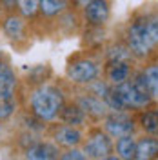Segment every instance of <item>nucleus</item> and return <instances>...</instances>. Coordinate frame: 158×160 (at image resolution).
I'll use <instances>...</instances> for the list:
<instances>
[{
	"label": "nucleus",
	"instance_id": "nucleus-1",
	"mask_svg": "<svg viewBox=\"0 0 158 160\" xmlns=\"http://www.w3.org/2000/svg\"><path fill=\"white\" fill-rule=\"evenodd\" d=\"M127 42L131 53H135L136 57H146L158 42V18H136L127 29Z\"/></svg>",
	"mask_w": 158,
	"mask_h": 160
},
{
	"label": "nucleus",
	"instance_id": "nucleus-2",
	"mask_svg": "<svg viewBox=\"0 0 158 160\" xmlns=\"http://www.w3.org/2000/svg\"><path fill=\"white\" fill-rule=\"evenodd\" d=\"M62 93L60 89L53 88V86H42L33 93L31 97V106L35 115L42 120H51L58 115V111L62 109Z\"/></svg>",
	"mask_w": 158,
	"mask_h": 160
},
{
	"label": "nucleus",
	"instance_id": "nucleus-3",
	"mask_svg": "<svg viewBox=\"0 0 158 160\" xmlns=\"http://www.w3.org/2000/svg\"><path fill=\"white\" fill-rule=\"evenodd\" d=\"M115 91H116L118 98L122 100L124 108H144V106L149 104V98H151L142 75H138L136 78L131 80V82L118 84L115 88Z\"/></svg>",
	"mask_w": 158,
	"mask_h": 160
},
{
	"label": "nucleus",
	"instance_id": "nucleus-4",
	"mask_svg": "<svg viewBox=\"0 0 158 160\" xmlns=\"http://www.w3.org/2000/svg\"><path fill=\"white\" fill-rule=\"evenodd\" d=\"M96 73H98L96 64H95L93 60H87V58L73 62V64L69 66V69H67L69 78L75 80V82H80V84H84V82H91V80L96 77Z\"/></svg>",
	"mask_w": 158,
	"mask_h": 160
},
{
	"label": "nucleus",
	"instance_id": "nucleus-5",
	"mask_svg": "<svg viewBox=\"0 0 158 160\" xmlns=\"http://www.w3.org/2000/svg\"><path fill=\"white\" fill-rule=\"evenodd\" d=\"M86 153L93 158H106L107 153H111V140L107 135H104L102 131L93 133L89 140L86 142Z\"/></svg>",
	"mask_w": 158,
	"mask_h": 160
},
{
	"label": "nucleus",
	"instance_id": "nucleus-6",
	"mask_svg": "<svg viewBox=\"0 0 158 160\" xmlns=\"http://www.w3.org/2000/svg\"><path fill=\"white\" fill-rule=\"evenodd\" d=\"M106 129L109 131V135L122 138V137H131L135 126H133V120L124 115H111L106 118Z\"/></svg>",
	"mask_w": 158,
	"mask_h": 160
},
{
	"label": "nucleus",
	"instance_id": "nucleus-7",
	"mask_svg": "<svg viewBox=\"0 0 158 160\" xmlns=\"http://www.w3.org/2000/svg\"><path fill=\"white\" fill-rule=\"evenodd\" d=\"M26 158L27 160H57L58 158V149L51 144L40 142L31 146L29 149L26 151Z\"/></svg>",
	"mask_w": 158,
	"mask_h": 160
},
{
	"label": "nucleus",
	"instance_id": "nucleus-8",
	"mask_svg": "<svg viewBox=\"0 0 158 160\" xmlns=\"http://www.w3.org/2000/svg\"><path fill=\"white\" fill-rule=\"evenodd\" d=\"M86 17L93 24H104L109 17V6L106 0H91L86 8Z\"/></svg>",
	"mask_w": 158,
	"mask_h": 160
},
{
	"label": "nucleus",
	"instance_id": "nucleus-9",
	"mask_svg": "<svg viewBox=\"0 0 158 160\" xmlns=\"http://www.w3.org/2000/svg\"><path fill=\"white\" fill-rule=\"evenodd\" d=\"M15 111V88L0 84V120L7 118Z\"/></svg>",
	"mask_w": 158,
	"mask_h": 160
},
{
	"label": "nucleus",
	"instance_id": "nucleus-10",
	"mask_svg": "<svg viewBox=\"0 0 158 160\" xmlns=\"http://www.w3.org/2000/svg\"><path fill=\"white\" fill-rule=\"evenodd\" d=\"M158 155V138H144L136 144V160H151Z\"/></svg>",
	"mask_w": 158,
	"mask_h": 160
},
{
	"label": "nucleus",
	"instance_id": "nucleus-11",
	"mask_svg": "<svg viewBox=\"0 0 158 160\" xmlns=\"http://www.w3.org/2000/svg\"><path fill=\"white\" fill-rule=\"evenodd\" d=\"M129 77V66L127 62H111L107 68V78L113 82V84H122L126 82Z\"/></svg>",
	"mask_w": 158,
	"mask_h": 160
},
{
	"label": "nucleus",
	"instance_id": "nucleus-12",
	"mask_svg": "<svg viewBox=\"0 0 158 160\" xmlns=\"http://www.w3.org/2000/svg\"><path fill=\"white\" fill-rule=\"evenodd\" d=\"M55 138L58 142L60 146H77L80 142V131L75 129V128H71V126H64V128H60L57 133H55Z\"/></svg>",
	"mask_w": 158,
	"mask_h": 160
},
{
	"label": "nucleus",
	"instance_id": "nucleus-13",
	"mask_svg": "<svg viewBox=\"0 0 158 160\" xmlns=\"http://www.w3.org/2000/svg\"><path fill=\"white\" fill-rule=\"evenodd\" d=\"M116 151L120 160H136V144L131 137H122L116 142Z\"/></svg>",
	"mask_w": 158,
	"mask_h": 160
},
{
	"label": "nucleus",
	"instance_id": "nucleus-14",
	"mask_svg": "<svg viewBox=\"0 0 158 160\" xmlns=\"http://www.w3.org/2000/svg\"><path fill=\"white\" fill-rule=\"evenodd\" d=\"M142 77H144V82L147 86L149 95H158V64L149 66L147 69L142 73Z\"/></svg>",
	"mask_w": 158,
	"mask_h": 160
},
{
	"label": "nucleus",
	"instance_id": "nucleus-15",
	"mask_svg": "<svg viewBox=\"0 0 158 160\" xmlns=\"http://www.w3.org/2000/svg\"><path fill=\"white\" fill-rule=\"evenodd\" d=\"M80 109L87 111V113H93V115H96V117H100V115L106 113L104 104H102L96 97H84V98L80 100Z\"/></svg>",
	"mask_w": 158,
	"mask_h": 160
},
{
	"label": "nucleus",
	"instance_id": "nucleus-16",
	"mask_svg": "<svg viewBox=\"0 0 158 160\" xmlns=\"http://www.w3.org/2000/svg\"><path fill=\"white\" fill-rule=\"evenodd\" d=\"M62 120L66 124H69L71 128L77 126V124H82L84 122V111L80 109L78 106H67L62 111Z\"/></svg>",
	"mask_w": 158,
	"mask_h": 160
},
{
	"label": "nucleus",
	"instance_id": "nucleus-17",
	"mask_svg": "<svg viewBox=\"0 0 158 160\" xmlns=\"http://www.w3.org/2000/svg\"><path fill=\"white\" fill-rule=\"evenodd\" d=\"M142 128L153 135H158V111H147L142 115Z\"/></svg>",
	"mask_w": 158,
	"mask_h": 160
},
{
	"label": "nucleus",
	"instance_id": "nucleus-18",
	"mask_svg": "<svg viewBox=\"0 0 158 160\" xmlns=\"http://www.w3.org/2000/svg\"><path fill=\"white\" fill-rule=\"evenodd\" d=\"M66 0H40V9L46 15H57L58 11L64 9Z\"/></svg>",
	"mask_w": 158,
	"mask_h": 160
},
{
	"label": "nucleus",
	"instance_id": "nucleus-19",
	"mask_svg": "<svg viewBox=\"0 0 158 160\" xmlns=\"http://www.w3.org/2000/svg\"><path fill=\"white\" fill-rule=\"evenodd\" d=\"M4 29H6V33L9 35L11 38H17L22 33V22L17 17H9V18L6 20V24H4Z\"/></svg>",
	"mask_w": 158,
	"mask_h": 160
},
{
	"label": "nucleus",
	"instance_id": "nucleus-20",
	"mask_svg": "<svg viewBox=\"0 0 158 160\" xmlns=\"http://www.w3.org/2000/svg\"><path fill=\"white\" fill-rule=\"evenodd\" d=\"M0 84L2 86H9V88H15L17 86V80H15V75L7 64H2L0 62Z\"/></svg>",
	"mask_w": 158,
	"mask_h": 160
},
{
	"label": "nucleus",
	"instance_id": "nucleus-21",
	"mask_svg": "<svg viewBox=\"0 0 158 160\" xmlns=\"http://www.w3.org/2000/svg\"><path fill=\"white\" fill-rule=\"evenodd\" d=\"M20 11L26 15V17H33L37 13V8H38V0H18Z\"/></svg>",
	"mask_w": 158,
	"mask_h": 160
},
{
	"label": "nucleus",
	"instance_id": "nucleus-22",
	"mask_svg": "<svg viewBox=\"0 0 158 160\" xmlns=\"http://www.w3.org/2000/svg\"><path fill=\"white\" fill-rule=\"evenodd\" d=\"M60 160H86V157H84V153H80L78 149H71V151H67V153H64V155L60 157Z\"/></svg>",
	"mask_w": 158,
	"mask_h": 160
},
{
	"label": "nucleus",
	"instance_id": "nucleus-23",
	"mask_svg": "<svg viewBox=\"0 0 158 160\" xmlns=\"http://www.w3.org/2000/svg\"><path fill=\"white\" fill-rule=\"evenodd\" d=\"M77 2H78V4H82V6H87L91 0H77Z\"/></svg>",
	"mask_w": 158,
	"mask_h": 160
},
{
	"label": "nucleus",
	"instance_id": "nucleus-24",
	"mask_svg": "<svg viewBox=\"0 0 158 160\" xmlns=\"http://www.w3.org/2000/svg\"><path fill=\"white\" fill-rule=\"evenodd\" d=\"M102 160H120V158H116V157H106V158H102Z\"/></svg>",
	"mask_w": 158,
	"mask_h": 160
},
{
	"label": "nucleus",
	"instance_id": "nucleus-25",
	"mask_svg": "<svg viewBox=\"0 0 158 160\" xmlns=\"http://www.w3.org/2000/svg\"><path fill=\"white\" fill-rule=\"evenodd\" d=\"M4 2H6V4H9V6H11V4H15V0H4Z\"/></svg>",
	"mask_w": 158,
	"mask_h": 160
}]
</instances>
